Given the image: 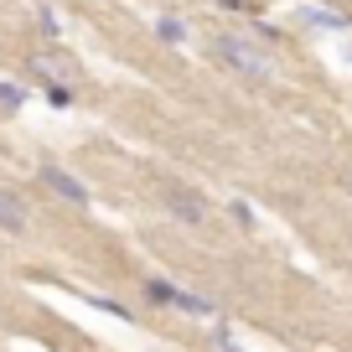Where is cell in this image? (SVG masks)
<instances>
[{"mask_svg":"<svg viewBox=\"0 0 352 352\" xmlns=\"http://www.w3.org/2000/svg\"><path fill=\"white\" fill-rule=\"evenodd\" d=\"M342 187H347V192H352V166H342Z\"/></svg>","mask_w":352,"mask_h":352,"instance_id":"obj_14","label":"cell"},{"mask_svg":"<svg viewBox=\"0 0 352 352\" xmlns=\"http://www.w3.org/2000/svg\"><path fill=\"white\" fill-rule=\"evenodd\" d=\"M228 218L239 223V228H254V212H249V202H243V197H239V202H228Z\"/></svg>","mask_w":352,"mask_h":352,"instance_id":"obj_10","label":"cell"},{"mask_svg":"<svg viewBox=\"0 0 352 352\" xmlns=\"http://www.w3.org/2000/svg\"><path fill=\"white\" fill-rule=\"evenodd\" d=\"M161 202H166V212H171L176 223H192V228H202V223H208V197H202V192H192V187L166 182V187H161Z\"/></svg>","mask_w":352,"mask_h":352,"instance_id":"obj_3","label":"cell"},{"mask_svg":"<svg viewBox=\"0 0 352 352\" xmlns=\"http://www.w3.org/2000/svg\"><path fill=\"white\" fill-rule=\"evenodd\" d=\"M36 176H42V187H47V192H57L63 202H73V208H88V187L78 182V176H67L63 166H42Z\"/></svg>","mask_w":352,"mask_h":352,"instance_id":"obj_5","label":"cell"},{"mask_svg":"<svg viewBox=\"0 0 352 352\" xmlns=\"http://www.w3.org/2000/svg\"><path fill=\"white\" fill-rule=\"evenodd\" d=\"M212 347H218V352H243V347H239V342H233V337H228V331H223V327L212 331Z\"/></svg>","mask_w":352,"mask_h":352,"instance_id":"obj_11","label":"cell"},{"mask_svg":"<svg viewBox=\"0 0 352 352\" xmlns=\"http://www.w3.org/2000/svg\"><path fill=\"white\" fill-rule=\"evenodd\" d=\"M155 36H161V42H187V26H182V21H176V16H161V21H155Z\"/></svg>","mask_w":352,"mask_h":352,"instance_id":"obj_8","label":"cell"},{"mask_svg":"<svg viewBox=\"0 0 352 352\" xmlns=\"http://www.w3.org/2000/svg\"><path fill=\"white\" fill-rule=\"evenodd\" d=\"M0 228L6 233H26V202L16 197V192L0 187Z\"/></svg>","mask_w":352,"mask_h":352,"instance_id":"obj_6","label":"cell"},{"mask_svg":"<svg viewBox=\"0 0 352 352\" xmlns=\"http://www.w3.org/2000/svg\"><path fill=\"white\" fill-rule=\"evenodd\" d=\"M296 21L300 26H331V32H342V26H347V16H337V11H296Z\"/></svg>","mask_w":352,"mask_h":352,"instance_id":"obj_7","label":"cell"},{"mask_svg":"<svg viewBox=\"0 0 352 352\" xmlns=\"http://www.w3.org/2000/svg\"><path fill=\"white\" fill-rule=\"evenodd\" d=\"M32 73L47 78V88H73L78 83V63H67L63 52H32Z\"/></svg>","mask_w":352,"mask_h":352,"instance_id":"obj_4","label":"cell"},{"mask_svg":"<svg viewBox=\"0 0 352 352\" xmlns=\"http://www.w3.org/2000/svg\"><path fill=\"white\" fill-rule=\"evenodd\" d=\"M212 57H218L233 78H243V83H254V88H270V83L280 78V63H275V57L259 52V47L243 42V36H212Z\"/></svg>","mask_w":352,"mask_h":352,"instance_id":"obj_1","label":"cell"},{"mask_svg":"<svg viewBox=\"0 0 352 352\" xmlns=\"http://www.w3.org/2000/svg\"><path fill=\"white\" fill-rule=\"evenodd\" d=\"M145 300H155V306H171V311H182V316H202V321L218 316V306H212L208 296H192V290L171 285V280H145Z\"/></svg>","mask_w":352,"mask_h":352,"instance_id":"obj_2","label":"cell"},{"mask_svg":"<svg viewBox=\"0 0 352 352\" xmlns=\"http://www.w3.org/2000/svg\"><path fill=\"white\" fill-rule=\"evenodd\" d=\"M21 104H26L21 88H16V83H0V109H21Z\"/></svg>","mask_w":352,"mask_h":352,"instance_id":"obj_9","label":"cell"},{"mask_svg":"<svg viewBox=\"0 0 352 352\" xmlns=\"http://www.w3.org/2000/svg\"><path fill=\"white\" fill-rule=\"evenodd\" d=\"M47 99H52L57 109H67V104H73V88H47Z\"/></svg>","mask_w":352,"mask_h":352,"instance_id":"obj_12","label":"cell"},{"mask_svg":"<svg viewBox=\"0 0 352 352\" xmlns=\"http://www.w3.org/2000/svg\"><path fill=\"white\" fill-rule=\"evenodd\" d=\"M223 11H249V0H218Z\"/></svg>","mask_w":352,"mask_h":352,"instance_id":"obj_13","label":"cell"}]
</instances>
